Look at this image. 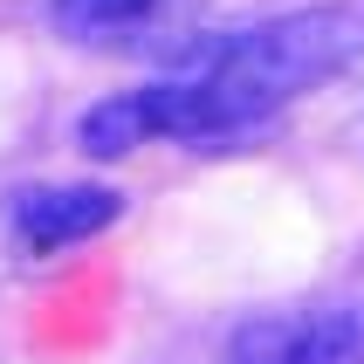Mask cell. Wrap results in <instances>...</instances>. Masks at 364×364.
<instances>
[{"label":"cell","mask_w":364,"mask_h":364,"mask_svg":"<svg viewBox=\"0 0 364 364\" xmlns=\"http://www.w3.org/2000/svg\"><path fill=\"white\" fill-rule=\"evenodd\" d=\"M364 55V7L316 0L255 28L186 48L165 76L138 90H110L76 117L82 159H131L138 144H220L241 138L296 97L323 90Z\"/></svg>","instance_id":"6da1fadb"},{"label":"cell","mask_w":364,"mask_h":364,"mask_svg":"<svg viewBox=\"0 0 364 364\" xmlns=\"http://www.w3.org/2000/svg\"><path fill=\"white\" fill-rule=\"evenodd\" d=\"M220 364H364V296L262 309L234 323Z\"/></svg>","instance_id":"7a4b0ae2"},{"label":"cell","mask_w":364,"mask_h":364,"mask_svg":"<svg viewBox=\"0 0 364 364\" xmlns=\"http://www.w3.org/2000/svg\"><path fill=\"white\" fill-rule=\"evenodd\" d=\"M124 220V193L103 179H41L7 193V234L21 255H62L110 234Z\"/></svg>","instance_id":"3957f363"},{"label":"cell","mask_w":364,"mask_h":364,"mask_svg":"<svg viewBox=\"0 0 364 364\" xmlns=\"http://www.w3.org/2000/svg\"><path fill=\"white\" fill-rule=\"evenodd\" d=\"M165 7L172 0H48V21L69 41H110V35H131L144 21H159Z\"/></svg>","instance_id":"277c9868"}]
</instances>
